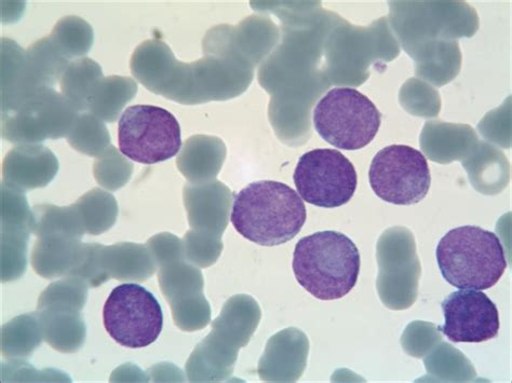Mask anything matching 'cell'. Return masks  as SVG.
<instances>
[{
    "label": "cell",
    "instance_id": "1",
    "mask_svg": "<svg viewBox=\"0 0 512 383\" xmlns=\"http://www.w3.org/2000/svg\"><path fill=\"white\" fill-rule=\"evenodd\" d=\"M306 217L304 201L294 189L280 182L261 181L235 196L231 222L249 241L277 246L298 236Z\"/></svg>",
    "mask_w": 512,
    "mask_h": 383
},
{
    "label": "cell",
    "instance_id": "2",
    "mask_svg": "<svg viewBox=\"0 0 512 383\" xmlns=\"http://www.w3.org/2000/svg\"><path fill=\"white\" fill-rule=\"evenodd\" d=\"M296 280L320 300L341 299L358 281L361 258L352 239L338 231H319L295 245Z\"/></svg>",
    "mask_w": 512,
    "mask_h": 383
},
{
    "label": "cell",
    "instance_id": "3",
    "mask_svg": "<svg viewBox=\"0 0 512 383\" xmlns=\"http://www.w3.org/2000/svg\"><path fill=\"white\" fill-rule=\"evenodd\" d=\"M436 256L442 277L460 290H489L507 268L500 238L477 226L450 230L440 240Z\"/></svg>",
    "mask_w": 512,
    "mask_h": 383
},
{
    "label": "cell",
    "instance_id": "4",
    "mask_svg": "<svg viewBox=\"0 0 512 383\" xmlns=\"http://www.w3.org/2000/svg\"><path fill=\"white\" fill-rule=\"evenodd\" d=\"M382 116L365 94L352 88L329 91L315 107L314 125L330 145L359 150L369 145L379 132Z\"/></svg>",
    "mask_w": 512,
    "mask_h": 383
},
{
    "label": "cell",
    "instance_id": "5",
    "mask_svg": "<svg viewBox=\"0 0 512 383\" xmlns=\"http://www.w3.org/2000/svg\"><path fill=\"white\" fill-rule=\"evenodd\" d=\"M121 154L142 163L156 164L177 156L182 147L180 123L165 108L134 105L118 122Z\"/></svg>",
    "mask_w": 512,
    "mask_h": 383
},
{
    "label": "cell",
    "instance_id": "6",
    "mask_svg": "<svg viewBox=\"0 0 512 383\" xmlns=\"http://www.w3.org/2000/svg\"><path fill=\"white\" fill-rule=\"evenodd\" d=\"M103 320L116 343L130 349L152 345L164 327V313L157 298L133 283L115 287L104 305Z\"/></svg>",
    "mask_w": 512,
    "mask_h": 383
},
{
    "label": "cell",
    "instance_id": "7",
    "mask_svg": "<svg viewBox=\"0 0 512 383\" xmlns=\"http://www.w3.org/2000/svg\"><path fill=\"white\" fill-rule=\"evenodd\" d=\"M294 184L303 201L335 209L348 203L357 189V172L339 150L319 148L304 154L296 166Z\"/></svg>",
    "mask_w": 512,
    "mask_h": 383
},
{
    "label": "cell",
    "instance_id": "8",
    "mask_svg": "<svg viewBox=\"0 0 512 383\" xmlns=\"http://www.w3.org/2000/svg\"><path fill=\"white\" fill-rule=\"evenodd\" d=\"M369 181L375 195L396 205H413L429 193L428 162L419 150L407 145H390L372 160Z\"/></svg>",
    "mask_w": 512,
    "mask_h": 383
},
{
    "label": "cell",
    "instance_id": "9",
    "mask_svg": "<svg viewBox=\"0 0 512 383\" xmlns=\"http://www.w3.org/2000/svg\"><path fill=\"white\" fill-rule=\"evenodd\" d=\"M78 112L53 88L36 92L12 112L3 115V138L15 143L60 139L71 132Z\"/></svg>",
    "mask_w": 512,
    "mask_h": 383
},
{
    "label": "cell",
    "instance_id": "10",
    "mask_svg": "<svg viewBox=\"0 0 512 383\" xmlns=\"http://www.w3.org/2000/svg\"><path fill=\"white\" fill-rule=\"evenodd\" d=\"M441 308L444 324L440 330L452 343H484L500 331V313L482 291H456L443 300Z\"/></svg>",
    "mask_w": 512,
    "mask_h": 383
},
{
    "label": "cell",
    "instance_id": "11",
    "mask_svg": "<svg viewBox=\"0 0 512 383\" xmlns=\"http://www.w3.org/2000/svg\"><path fill=\"white\" fill-rule=\"evenodd\" d=\"M58 169V161L50 150L37 145H25L11 150L4 164L7 179L23 188L46 186Z\"/></svg>",
    "mask_w": 512,
    "mask_h": 383
},
{
    "label": "cell",
    "instance_id": "12",
    "mask_svg": "<svg viewBox=\"0 0 512 383\" xmlns=\"http://www.w3.org/2000/svg\"><path fill=\"white\" fill-rule=\"evenodd\" d=\"M38 92L32 90L25 72V51L2 39V112L8 114Z\"/></svg>",
    "mask_w": 512,
    "mask_h": 383
},
{
    "label": "cell",
    "instance_id": "13",
    "mask_svg": "<svg viewBox=\"0 0 512 383\" xmlns=\"http://www.w3.org/2000/svg\"><path fill=\"white\" fill-rule=\"evenodd\" d=\"M70 63L49 37L38 40L25 51L26 73L37 89L55 87Z\"/></svg>",
    "mask_w": 512,
    "mask_h": 383
},
{
    "label": "cell",
    "instance_id": "14",
    "mask_svg": "<svg viewBox=\"0 0 512 383\" xmlns=\"http://www.w3.org/2000/svg\"><path fill=\"white\" fill-rule=\"evenodd\" d=\"M137 86L130 78L111 76L100 79L88 99L90 114L105 122L118 119L121 109L131 100Z\"/></svg>",
    "mask_w": 512,
    "mask_h": 383
},
{
    "label": "cell",
    "instance_id": "15",
    "mask_svg": "<svg viewBox=\"0 0 512 383\" xmlns=\"http://www.w3.org/2000/svg\"><path fill=\"white\" fill-rule=\"evenodd\" d=\"M101 78L102 68L97 62L88 58L72 61L60 80L62 95L77 112H84L88 109L90 94Z\"/></svg>",
    "mask_w": 512,
    "mask_h": 383
},
{
    "label": "cell",
    "instance_id": "16",
    "mask_svg": "<svg viewBox=\"0 0 512 383\" xmlns=\"http://www.w3.org/2000/svg\"><path fill=\"white\" fill-rule=\"evenodd\" d=\"M49 38L63 56L71 61L86 56L90 51L93 30L83 19L66 17L57 23Z\"/></svg>",
    "mask_w": 512,
    "mask_h": 383
},
{
    "label": "cell",
    "instance_id": "17",
    "mask_svg": "<svg viewBox=\"0 0 512 383\" xmlns=\"http://www.w3.org/2000/svg\"><path fill=\"white\" fill-rule=\"evenodd\" d=\"M67 139L79 152L91 156L102 153L111 141L103 120L92 114L78 115Z\"/></svg>",
    "mask_w": 512,
    "mask_h": 383
},
{
    "label": "cell",
    "instance_id": "18",
    "mask_svg": "<svg viewBox=\"0 0 512 383\" xmlns=\"http://www.w3.org/2000/svg\"><path fill=\"white\" fill-rule=\"evenodd\" d=\"M79 203L83 204L82 210L88 218L91 232L98 234L114 224L117 208L112 196L94 189Z\"/></svg>",
    "mask_w": 512,
    "mask_h": 383
}]
</instances>
